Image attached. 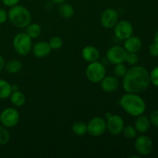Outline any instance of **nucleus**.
Wrapping results in <instances>:
<instances>
[{"label": "nucleus", "mask_w": 158, "mask_h": 158, "mask_svg": "<svg viewBox=\"0 0 158 158\" xmlns=\"http://www.w3.org/2000/svg\"><path fill=\"white\" fill-rule=\"evenodd\" d=\"M150 73L144 67L133 66L123 77V87L126 93L140 94L150 86Z\"/></svg>", "instance_id": "obj_1"}, {"label": "nucleus", "mask_w": 158, "mask_h": 158, "mask_svg": "<svg viewBox=\"0 0 158 158\" xmlns=\"http://www.w3.org/2000/svg\"><path fill=\"white\" fill-rule=\"evenodd\" d=\"M120 104L125 112L133 117H138L146 111V103L137 94L126 93L120 100Z\"/></svg>", "instance_id": "obj_2"}, {"label": "nucleus", "mask_w": 158, "mask_h": 158, "mask_svg": "<svg viewBox=\"0 0 158 158\" xmlns=\"http://www.w3.org/2000/svg\"><path fill=\"white\" fill-rule=\"evenodd\" d=\"M8 19L15 27L23 29L27 27L31 23L32 15L27 8L20 5H16L10 7V9L8 12Z\"/></svg>", "instance_id": "obj_3"}, {"label": "nucleus", "mask_w": 158, "mask_h": 158, "mask_svg": "<svg viewBox=\"0 0 158 158\" xmlns=\"http://www.w3.org/2000/svg\"><path fill=\"white\" fill-rule=\"evenodd\" d=\"M13 48L20 56H26L32 48V38L26 32H19L13 39Z\"/></svg>", "instance_id": "obj_4"}, {"label": "nucleus", "mask_w": 158, "mask_h": 158, "mask_svg": "<svg viewBox=\"0 0 158 158\" xmlns=\"http://www.w3.org/2000/svg\"><path fill=\"white\" fill-rule=\"evenodd\" d=\"M106 67L99 61L89 63L86 69V76L88 80L94 83H100L106 76Z\"/></svg>", "instance_id": "obj_5"}, {"label": "nucleus", "mask_w": 158, "mask_h": 158, "mask_svg": "<svg viewBox=\"0 0 158 158\" xmlns=\"http://www.w3.org/2000/svg\"><path fill=\"white\" fill-rule=\"evenodd\" d=\"M19 113L13 107H7L0 114V122L6 128L14 127L19 121Z\"/></svg>", "instance_id": "obj_6"}, {"label": "nucleus", "mask_w": 158, "mask_h": 158, "mask_svg": "<svg viewBox=\"0 0 158 158\" xmlns=\"http://www.w3.org/2000/svg\"><path fill=\"white\" fill-rule=\"evenodd\" d=\"M134 147L140 155H149L154 149V143L152 139L147 135H140L136 139Z\"/></svg>", "instance_id": "obj_7"}, {"label": "nucleus", "mask_w": 158, "mask_h": 158, "mask_svg": "<svg viewBox=\"0 0 158 158\" xmlns=\"http://www.w3.org/2000/svg\"><path fill=\"white\" fill-rule=\"evenodd\" d=\"M114 35L120 40H125L133 35L134 27L127 20H120L117 23L114 27Z\"/></svg>", "instance_id": "obj_8"}, {"label": "nucleus", "mask_w": 158, "mask_h": 158, "mask_svg": "<svg viewBox=\"0 0 158 158\" xmlns=\"http://www.w3.org/2000/svg\"><path fill=\"white\" fill-rule=\"evenodd\" d=\"M127 52L124 47L120 46H114L110 48L106 54V60L112 64L116 65L119 63H123L126 60Z\"/></svg>", "instance_id": "obj_9"}, {"label": "nucleus", "mask_w": 158, "mask_h": 158, "mask_svg": "<svg viewBox=\"0 0 158 158\" xmlns=\"http://www.w3.org/2000/svg\"><path fill=\"white\" fill-rule=\"evenodd\" d=\"M106 131V120L100 117L91 119L87 124V133L93 137L102 136Z\"/></svg>", "instance_id": "obj_10"}, {"label": "nucleus", "mask_w": 158, "mask_h": 158, "mask_svg": "<svg viewBox=\"0 0 158 158\" xmlns=\"http://www.w3.org/2000/svg\"><path fill=\"white\" fill-rule=\"evenodd\" d=\"M119 21V13L113 8H107L100 15V23L105 29H112Z\"/></svg>", "instance_id": "obj_11"}, {"label": "nucleus", "mask_w": 158, "mask_h": 158, "mask_svg": "<svg viewBox=\"0 0 158 158\" xmlns=\"http://www.w3.org/2000/svg\"><path fill=\"white\" fill-rule=\"evenodd\" d=\"M106 130L113 135H119L124 127V121L120 116L111 114L106 118Z\"/></svg>", "instance_id": "obj_12"}, {"label": "nucleus", "mask_w": 158, "mask_h": 158, "mask_svg": "<svg viewBox=\"0 0 158 158\" xmlns=\"http://www.w3.org/2000/svg\"><path fill=\"white\" fill-rule=\"evenodd\" d=\"M118 78L115 76H105L100 81V87L106 93H114L119 88Z\"/></svg>", "instance_id": "obj_13"}, {"label": "nucleus", "mask_w": 158, "mask_h": 158, "mask_svg": "<svg viewBox=\"0 0 158 158\" xmlns=\"http://www.w3.org/2000/svg\"><path fill=\"white\" fill-rule=\"evenodd\" d=\"M32 51L33 55L37 58H44L49 55L52 49L49 43L46 41H40L32 46Z\"/></svg>", "instance_id": "obj_14"}, {"label": "nucleus", "mask_w": 158, "mask_h": 158, "mask_svg": "<svg viewBox=\"0 0 158 158\" xmlns=\"http://www.w3.org/2000/svg\"><path fill=\"white\" fill-rule=\"evenodd\" d=\"M82 57L88 63L98 61L100 59V51L94 46H87L82 50Z\"/></svg>", "instance_id": "obj_15"}, {"label": "nucleus", "mask_w": 158, "mask_h": 158, "mask_svg": "<svg viewBox=\"0 0 158 158\" xmlns=\"http://www.w3.org/2000/svg\"><path fill=\"white\" fill-rule=\"evenodd\" d=\"M123 47L127 52H137L140 50L142 47V42L140 38L131 35V37L124 40Z\"/></svg>", "instance_id": "obj_16"}, {"label": "nucleus", "mask_w": 158, "mask_h": 158, "mask_svg": "<svg viewBox=\"0 0 158 158\" xmlns=\"http://www.w3.org/2000/svg\"><path fill=\"white\" fill-rule=\"evenodd\" d=\"M151 124L150 118L142 114V115L137 117L135 123H134V127H135L137 133L144 134L149 131L150 128H151Z\"/></svg>", "instance_id": "obj_17"}, {"label": "nucleus", "mask_w": 158, "mask_h": 158, "mask_svg": "<svg viewBox=\"0 0 158 158\" xmlns=\"http://www.w3.org/2000/svg\"><path fill=\"white\" fill-rule=\"evenodd\" d=\"M58 13L62 18L68 19L74 15V9L70 4L66 2L61 3L58 7Z\"/></svg>", "instance_id": "obj_18"}, {"label": "nucleus", "mask_w": 158, "mask_h": 158, "mask_svg": "<svg viewBox=\"0 0 158 158\" xmlns=\"http://www.w3.org/2000/svg\"><path fill=\"white\" fill-rule=\"evenodd\" d=\"M12 93V84L7 80L0 79V100L9 98Z\"/></svg>", "instance_id": "obj_19"}, {"label": "nucleus", "mask_w": 158, "mask_h": 158, "mask_svg": "<svg viewBox=\"0 0 158 158\" xmlns=\"http://www.w3.org/2000/svg\"><path fill=\"white\" fill-rule=\"evenodd\" d=\"M22 67H23V65L21 62L15 59L9 60L7 63H6V65H5V69L6 72L10 74L17 73L21 70Z\"/></svg>", "instance_id": "obj_20"}, {"label": "nucleus", "mask_w": 158, "mask_h": 158, "mask_svg": "<svg viewBox=\"0 0 158 158\" xmlns=\"http://www.w3.org/2000/svg\"><path fill=\"white\" fill-rule=\"evenodd\" d=\"M9 97H10L11 103L17 107H19V106L24 105L25 102H26V97L21 91H19V89L12 91Z\"/></svg>", "instance_id": "obj_21"}, {"label": "nucleus", "mask_w": 158, "mask_h": 158, "mask_svg": "<svg viewBox=\"0 0 158 158\" xmlns=\"http://www.w3.org/2000/svg\"><path fill=\"white\" fill-rule=\"evenodd\" d=\"M72 131L73 134L78 137L84 136L87 133V124L83 121H77L73 125Z\"/></svg>", "instance_id": "obj_22"}, {"label": "nucleus", "mask_w": 158, "mask_h": 158, "mask_svg": "<svg viewBox=\"0 0 158 158\" xmlns=\"http://www.w3.org/2000/svg\"><path fill=\"white\" fill-rule=\"evenodd\" d=\"M42 29L40 26L37 23H30L26 27V33L32 39H35L39 37L41 34Z\"/></svg>", "instance_id": "obj_23"}, {"label": "nucleus", "mask_w": 158, "mask_h": 158, "mask_svg": "<svg viewBox=\"0 0 158 158\" xmlns=\"http://www.w3.org/2000/svg\"><path fill=\"white\" fill-rule=\"evenodd\" d=\"M11 138L10 134L7 128L4 126H0V146L7 144Z\"/></svg>", "instance_id": "obj_24"}, {"label": "nucleus", "mask_w": 158, "mask_h": 158, "mask_svg": "<svg viewBox=\"0 0 158 158\" xmlns=\"http://www.w3.org/2000/svg\"><path fill=\"white\" fill-rule=\"evenodd\" d=\"M122 133L127 139H130V140L134 139L137 135V131H136L135 127L134 126H131V125L124 126Z\"/></svg>", "instance_id": "obj_25"}, {"label": "nucleus", "mask_w": 158, "mask_h": 158, "mask_svg": "<svg viewBox=\"0 0 158 158\" xmlns=\"http://www.w3.org/2000/svg\"><path fill=\"white\" fill-rule=\"evenodd\" d=\"M127 68L123 63H119V64H116L114 69V73L117 78H122L124 77L125 74L127 73Z\"/></svg>", "instance_id": "obj_26"}, {"label": "nucleus", "mask_w": 158, "mask_h": 158, "mask_svg": "<svg viewBox=\"0 0 158 158\" xmlns=\"http://www.w3.org/2000/svg\"><path fill=\"white\" fill-rule=\"evenodd\" d=\"M125 62L130 66H135L139 62V56L136 52H127Z\"/></svg>", "instance_id": "obj_27"}, {"label": "nucleus", "mask_w": 158, "mask_h": 158, "mask_svg": "<svg viewBox=\"0 0 158 158\" xmlns=\"http://www.w3.org/2000/svg\"><path fill=\"white\" fill-rule=\"evenodd\" d=\"M49 44L52 49H59L63 46V42L60 37L53 36L50 39L49 42Z\"/></svg>", "instance_id": "obj_28"}, {"label": "nucleus", "mask_w": 158, "mask_h": 158, "mask_svg": "<svg viewBox=\"0 0 158 158\" xmlns=\"http://www.w3.org/2000/svg\"><path fill=\"white\" fill-rule=\"evenodd\" d=\"M150 80L151 83L158 87V66L154 67L150 73Z\"/></svg>", "instance_id": "obj_29"}, {"label": "nucleus", "mask_w": 158, "mask_h": 158, "mask_svg": "<svg viewBox=\"0 0 158 158\" xmlns=\"http://www.w3.org/2000/svg\"><path fill=\"white\" fill-rule=\"evenodd\" d=\"M150 121L151 124L156 127H158V110L153 111L150 116Z\"/></svg>", "instance_id": "obj_30"}, {"label": "nucleus", "mask_w": 158, "mask_h": 158, "mask_svg": "<svg viewBox=\"0 0 158 158\" xmlns=\"http://www.w3.org/2000/svg\"><path fill=\"white\" fill-rule=\"evenodd\" d=\"M8 19V12L4 9L0 8V25L6 23Z\"/></svg>", "instance_id": "obj_31"}, {"label": "nucleus", "mask_w": 158, "mask_h": 158, "mask_svg": "<svg viewBox=\"0 0 158 158\" xmlns=\"http://www.w3.org/2000/svg\"><path fill=\"white\" fill-rule=\"evenodd\" d=\"M149 52L152 56H158V46L154 43L149 46Z\"/></svg>", "instance_id": "obj_32"}, {"label": "nucleus", "mask_w": 158, "mask_h": 158, "mask_svg": "<svg viewBox=\"0 0 158 158\" xmlns=\"http://www.w3.org/2000/svg\"><path fill=\"white\" fill-rule=\"evenodd\" d=\"M19 0H2V2L8 7H12L14 6L18 5Z\"/></svg>", "instance_id": "obj_33"}, {"label": "nucleus", "mask_w": 158, "mask_h": 158, "mask_svg": "<svg viewBox=\"0 0 158 158\" xmlns=\"http://www.w3.org/2000/svg\"><path fill=\"white\" fill-rule=\"evenodd\" d=\"M5 65H6L5 59L3 58L2 56L0 55V72H2L5 69Z\"/></svg>", "instance_id": "obj_34"}, {"label": "nucleus", "mask_w": 158, "mask_h": 158, "mask_svg": "<svg viewBox=\"0 0 158 158\" xmlns=\"http://www.w3.org/2000/svg\"><path fill=\"white\" fill-rule=\"evenodd\" d=\"M154 43L158 46V30L155 32L154 36Z\"/></svg>", "instance_id": "obj_35"}, {"label": "nucleus", "mask_w": 158, "mask_h": 158, "mask_svg": "<svg viewBox=\"0 0 158 158\" xmlns=\"http://www.w3.org/2000/svg\"><path fill=\"white\" fill-rule=\"evenodd\" d=\"M52 2H53L54 3H56V4H61V3H63L65 2L66 1V0H52Z\"/></svg>", "instance_id": "obj_36"}, {"label": "nucleus", "mask_w": 158, "mask_h": 158, "mask_svg": "<svg viewBox=\"0 0 158 158\" xmlns=\"http://www.w3.org/2000/svg\"><path fill=\"white\" fill-rule=\"evenodd\" d=\"M12 91L19 90V86H17L16 84H12Z\"/></svg>", "instance_id": "obj_37"}, {"label": "nucleus", "mask_w": 158, "mask_h": 158, "mask_svg": "<svg viewBox=\"0 0 158 158\" xmlns=\"http://www.w3.org/2000/svg\"><path fill=\"white\" fill-rule=\"evenodd\" d=\"M31 1H32V0H31Z\"/></svg>", "instance_id": "obj_38"}]
</instances>
